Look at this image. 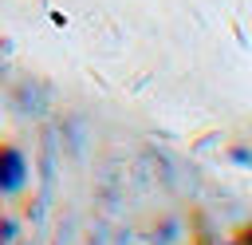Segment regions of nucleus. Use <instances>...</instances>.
Segmentation results:
<instances>
[{"label": "nucleus", "instance_id": "2", "mask_svg": "<svg viewBox=\"0 0 252 245\" xmlns=\"http://www.w3.org/2000/svg\"><path fill=\"white\" fill-rule=\"evenodd\" d=\"M232 245H252V225H240L232 233Z\"/></svg>", "mask_w": 252, "mask_h": 245}, {"label": "nucleus", "instance_id": "1", "mask_svg": "<svg viewBox=\"0 0 252 245\" xmlns=\"http://www.w3.org/2000/svg\"><path fill=\"white\" fill-rule=\"evenodd\" d=\"M24 182H28V162H24L20 146L0 142V194H16V190H24Z\"/></svg>", "mask_w": 252, "mask_h": 245}]
</instances>
